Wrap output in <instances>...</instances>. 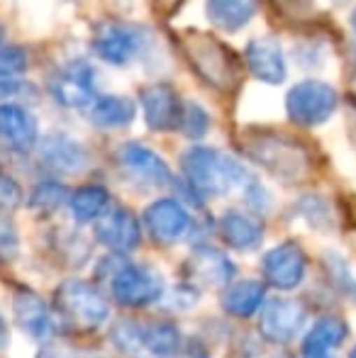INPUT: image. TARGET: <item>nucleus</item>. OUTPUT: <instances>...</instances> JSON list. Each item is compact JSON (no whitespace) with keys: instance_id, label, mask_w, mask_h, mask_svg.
Listing matches in <instances>:
<instances>
[{"instance_id":"obj_1","label":"nucleus","mask_w":356,"mask_h":358,"mask_svg":"<svg viewBox=\"0 0 356 358\" xmlns=\"http://www.w3.org/2000/svg\"><path fill=\"white\" fill-rule=\"evenodd\" d=\"M180 173L198 198H220L249 183L242 161L213 146H190L180 154Z\"/></svg>"},{"instance_id":"obj_2","label":"nucleus","mask_w":356,"mask_h":358,"mask_svg":"<svg viewBox=\"0 0 356 358\" xmlns=\"http://www.w3.org/2000/svg\"><path fill=\"white\" fill-rule=\"evenodd\" d=\"M178 49L190 71L205 85H210L218 93H234L237 90L242 64H239L237 54L225 42H220L215 34L200 32V29H185L178 34Z\"/></svg>"},{"instance_id":"obj_3","label":"nucleus","mask_w":356,"mask_h":358,"mask_svg":"<svg viewBox=\"0 0 356 358\" xmlns=\"http://www.w3.org/2000/svg\"><path fill=\"white\" fill-rule=\"evenodd\" d=\"M242 151L280 183H298L310 173V154L298 139L271 129H254L239 139Z\"/></svg>"},{"instance_id":"obj_4","label":"nucleus","mask_w":356,"mask_h":358,"mask_svg":"<svg viewBox=\"0 0 356 358\" xmlns=\"http://www.w3.org/2000/svg\"><path fill=\"white\" fill-rule=\"evenodd\" d=\"M113 266H108V259L98 266V273L108 280L110 295L129 310H144L149 305H157L164 297L166 283L157 266L144 264V261H120V256H110Z\"/></svg>"},{"instance_id":"obj_5","label":"nucleus","mask_w":356,"mask_h":358,"mask_svg":"<svg viewBox=\"0 0 356 358\" xmlns=\"http://www.w3.org/2000/svg\"><path fill=\"white\" fill-rule=\"evenodd\" d=\"M152 32L127 20H105L93 34V52L110 66H127L147 54Z\"/></svg>"},{"instance_id":"obj_6","label":"nucleus","mask_w":356,"mask_h":358,"mask_svg":"<svg viewBox=\"0 0 356 358\" xmlns=\"http://www.w3.org/2000/svg\"><path fill=\"white\" fill-rule=\"evenodd\" d=\"M57 310L81 329H98L110 320V302L95 283L69 278L57 287Z\"/></svg>"},{"instance_id":"obj_7","label":"nucleus","mask_w":356,"mask_h":358,"mask_svg":"<svg viewBox=\"0 0 356 358\" xmlns=\"http://www.w3.org/2000/svg\"><path fill=\"white\" fill-rule=\"evenodd\" d=\"M339 105V93L334 85L318 78H305L285 93V113L298 127H320Z\"/></svg>"},{"instance_id":"obj_8","label":"nucleus","mask_w":356,"mask_h":358,"mask_svg":"<svg viewBox=\"0 0 356 358\" xmlns=\"http://www.w3.org/2000/svg\"><path fill=\"white\" fill-rule=\"evenodd\" d=\"M49 93L59 105L71 110L90 108L98 98L95 85V69L83 59L66 62L57 73L49 78Z\"/></svg>"},{"instance_id":"obj_9","label":"nucleus","mask_w":356,"mask_h":358,"mask_svg":"<svg viewBox=\"0 0 356 358\" xmlns=\"http://www.w3.org/2000/svg\"><path fill=\"white\" fill-rule=\"evenodd\" d=\"M118 166L124 171L127 178H132L142 188H166L173 183V173L169 169V164L157 154L154 149H149L147 144L139 142H124L115 151Z\"/></svg>"},{"instance_id":"obj_10","label":"nucleus","mask_w":356,"mask_h":358,"mask_svg":"<svg viewBox=\"0 0 356 358\" xmlns=\"http://www.w3.org/2000/svg\"><path fill=\"white\" fill-rule=\"evenodd\" d=\"M142 224L157 244L173 246L193 231V217L176 198H159L144 210Z\"/></svg>"},{"instance_id":"obj_11","label":"nucleus","mask_w":356,"mask_h":358,"mask_svg":"<svg viewBox=\"0 0 356 358\" xmlns=\"http://www.w3.org/2000/svg\"><path fill=\"white\" fill-rule=\"evenodd\" d=\"M305 322H308L305 305L300 300H288V297H276L259 312V331L269 344L276 346L293 344L295 336L303 334Z\"/></svg>"},{"instance_id":"obj_12","label":"nucleus","mask_w":356,"mask_h":358,"mask_svg":"<svg viewBox=\"0 0 356 358\" xmlns=\"http://www.w3.org/2000/svg\"><path fill=\"white\" fill-rule=\"evenodd\" d=\"M262 273L266 283L276 290H295L308 275V256L298 241H280L269 249L262 259Z\"/></svg>"},{"instance_id":"obj_13","label":"nucleus","mask_w":356,"mask_h":358,"mask_svg":"<svg viewBox=\"0 0 356 358\" xmlns=\"http://www.w3.org/2000/svg\"><path fill=\"white\" fill-rule=\"evenodd\" d=\"M185 278H190L193 287L205 290H225L237 278V266L227 254L210 244H203L185 261Z\"/></svg>"},{"instance_id":"obj_14","label":"nucleus","mask_w":356,"mask_h":358,"mask_svg":"<svg viewBox=\"0 0 356 358\" xmlns=\"http://www.w3.org/2000/svg\"><path fill=\"white\" fill-rule=\"evenodd\" d=\"M37 149L42 164L47 169H52L54 173H64V176L83 173L90 166V161H93L88 146L66 132L47 134V137L39 139Z\"/></svg>"},{"instance_id":"obj_15","label":"nucleus","mask_w":356,"mask_h":358,"mask_svg":"<svg viewBox=\"0 0 356 358\" xmlns=\"http://www.w3.org/2000/svg\"><path fill=\"white\" fill-rule=\"evenodd\" d=\"M95 236L113 254L134 251L142 241V222L127 208H110L95 222Z\"/></svg>"},{"instance_id":"obj_16","label":"nucleus","mask_w":356,"mask_h":358,"mask_svg":"<svg viewBox=\"0 0 356 358\" xmlns=\"http://www.w3.org/2000/svg\"><path fill=\"white\" fill-rule=\"evenodd\" d=\"M0 142L15 154H32L39 146L37 117L17 103L0 105Z\"/></svg>"},{"instance_id":"obj_17","label":"nucleus","mask_w":356,"mask_h":358,"mask_svg":"<svg viewBox=\"0 0 356 358\" xmlns=\"http://www.w3.org/2000/svg\"><path fill=\"white\" fill-rule=\"evenodd\" d=\"M139 103H142V115L144 122L152 132H173L178 129L180 120V103L178 93L166 83H154L142 88L139 93Z\"/></svg>"},{"instance_id":"obj_18","label":"nucleus","mask_w":356,"mask_h":358,"mask_svg":"<svg viewBox=\"0 0 356 358\" xmlns=\"http://www.w3.org/2000/svg\"><path fill=\"white\" fill-rule=\"evenodd\" d=\"M244 59H247V69L252 71V76L257 80H262V83L278 85L288 76L283 47H280V42L273 34H264V37L252 39L247 44Z\"/></svg>"},{"instance_id":"obj_19","label":"nucleus","mask_w":356,"mask_h":358,"mask_svg":"<svg viewBox=\"0 0 356 358\" xmlns=\"http://www.w3.org/2000/svg\"><path fill=\"white\" fill-rule=\"evenodd\" d=\"M13 317L29 339L49 341L54 336V315L37 292L20 290L13 300Z\"/></svg>"},{"instance_id":"obj_20","label":"nucleus","mask_w":356,"mask_h":358,"mask_svg":"<svg viewBox=\"0 0 356 358\" xmlns=\"http://www.w3.org/2000/svg\"><path fill=\"white\" fill-rule=\"evenodd\" d=\"M218 234L229 249L254 251L264 239V224L242 210H227L218 220Z\"/></svg>"},{"instance_id":"obj_21","label":"nucleus","mask_w":356,"mask_h":358,"mask_svg":"<svg viewBox=\"0 0 356 358\" xmlns=\"http://www.w3.org/2000/svg\"><path fill=\"white\" fill-rule=\"evenodd\" d=\"M349 339V324L342 317L325 315L320 320L313 322L308 331L303 336L300 344V356H313V354H332L334 349L344 344Z\"/></svg>"},{"instance_id":"obj_22","label":"nucleus","mask_w":356,"mask_h":358,"mask_svg":"<svg viewBox=\"0 0 356 358\" xmlns=\"http://www.w3.org/2000/svg\"><path fill=\"white\" fill-rule=\"evenodd\" d=\"M266 305V285L262 280H234L222 290V310L229 317L249 320Z\"/></svg>"},{"instance_id":"obj_23","label":"nucleus","mask_w":356,"mask_h":358,"mask_svg":"<svg viewBox=\"0 0 356 358\" xmlns=\"http://www.w3.org/2000/svg\"><path fill=\"white\" fill-rule=\"evenodd\" d=\"M88 117L100 129H124L137 117V105L127 95H98L88 108Z\"/></svg>"},{"instance_id":"obj_24","label":"nucleus","mask_w":356,"mask_h":358,"mask_svg":"<svg viewBox=\"0 0 356 358\" xmlns=\"http://www.w3.org/2000/svg\"><path fill=\"white\" fill-rule=\"evenodd\" d=\"M259 0H205V15L220 32H239L257 17Z\"/></svg>"},{"instance_id":"obj_25","label":"nucleus","mask_w":356,"mask_h":358,"mask_svg":"<svg viewBox=\"0 0 356 358\" xmlns=\"http://www.w3.org/2000/svg\"><path fill=\"white\" fill-rule=\"evenodd\" d=\"M110 203H113V198H110L108 188H103V185H81L69 198V210H71L73 220L81 222V224H88V222H98L108 213Z\"/></svg>"},{"instance_id":"obj_26","label":"nucleus","mask_w":356,"mask_h":358,"mask_svg":"<svg viewBox=\"0 0 356 358\" xmlns=\"http://www.w3.org/2000/svg\"><path fill=\"white\" fill-rule=\"evenodd\" d=\"M142 349L154 358H171L180 346V329L169 320H157L139 324Z\"/></svg>"},{"instance_id":"obj_27","label":"nucleus","mask_w":356,"mask_h":358,"mask_svg":"<svg viewBox=\"0 0 356 358\" xmlns=\"http://www.w3.org/2000/svg\"><path fill=\"white\" fill-rule=\"evenodd\" d=\"M69 198H71V193H69L64 183H59V180H42V183H37L32 188L27 205L29 210H34L39 215H52L62 205H66Z\"/></svg>"},{"instance_id":"obj_28","label":"nucleus","mask_w":356,"mask_h":358,"mask_svg":"<svg viewBox=\"0 0 356 358\" xmlns=\"http://www.w3.org/2000/svg\"><path fill=\"white\" fill-rule=\"evenodd\" d=\"M298 215L308 222L313 229L318 231H327L334 224V213L332 205L327 203V198L322 195H303L298 203Z\"/></svg>"},{"instance_id":"obj_29","label":"nucleus","mask_w":356,"mask_h":358,"mask_svg":"<svg viewBox=\"0 0 356 358\" xmlns=\"http://www.w3.org/2000/svg\"><path fill=\"white\" fill-rule=\"evenodd\" d=\"M210 113L198 105L195 100H185L183 110H180V120H178V132L188 139H203L210 132Z\"/></svg>"},{"instance_id":"obj_30","label":"nucleus","mask_w":356,"mask_h":358,"mask_svg":"<svg viewBox=\"0 0 356 358\" xmlns=\"http://www.w3.org/2000/svg\"><path fill=\"white\" fill-rule=\"evenodd\" d=\"M110 341H113V346L118 351H122V354L127 356H139L142 354V331H139V324L137 322H118V324L113 327V331H110Z\"/></svg>"},{"instance_id":"obj_31","label":"nucleus","mask_w":356,"mask_h":358,"mask_svg":"<svg viewBox=\"0 0 356 358\" xmlns=\"http://www.w3.org/2000/svg\"><path fill=\"white\" fill-rule=\"evenodd\" d=\"M29 66V57L17 44H3L0 42V69L15 76H24Z\"/></svg>"},{"instance_id":"obj_32","label":"nucleus","mask_w":356,"mask_h":358,"mask_svg":"<svg viewBox=\"0 0 356 358\" xmlns=\"http://www.w3.org/2000/svg\"><path fill=\"white\" fill-rule=\"evenodd\" d=\"M17 251H20V236L15 224L3 217L0 213V264H8V261L17 259Z\"/></svg>"},{"instance_id":"obj_33","label":"nucleus","mask_w":356,"mask_h":358,"mask_svg":"<svg viewBox=\"0 0 356 358\" xmlns=\"http://www.w3.org/2000/svg\"><path fill=\"white\" fill-rule=\"evenodd\" d=\"M22 205V188L10 178L8 173H0V213H10V210Z\"/></svg>"},{"instance_id":"obj_34","label":"nucleus","mask_w":356,"mask_h":358,"mask_svg":"<svg viewBox=\"0 0 356 358\" xmlns=\"http://www.w3.org/2000/svg\"><path fill=\"white\" fill-rule=\"evenodd\" d=\"M24 90H34L22 76H15V73H8L0 69V100H15L24 93Z\"/></svg>"},{"instance_id":"obj_35","label":"nucleus","mask_w":356,"mask_h":358,"mask_svg":"<svg viewBox=\"0 0 356 358\" xmlns=\"http://www.w3.org/2000/svg\"><path fill=\"white\" fill-rule=\"evenodd\" d=\"M37 358H78V351H73L66 344H57V341H47Z\"/></svg>"},{"instance_id":"obj_36","label":"nucleus","mask_w":356,"mask_h":358,"mask_svg":"<svg viewBox=\"0 0 356 358\" xmlns=\"http://www.w3.org/2000/svg\"><path fill=\"white\" fill-rule=\"evenodd\" d=\"M154 8H157V13L162 15V17H171L173 13L180 8V3L183 0H152Z\"/></svg>"},{"instance_id":"obj_37","label":"nucleus","mask_w":356,"mask_h":358,"mask_svg":"<svg viewBox=\"0 0 356 358\" xmlns=\"http://www.w3.org/2000/svg\"><path fill=\"white\" fill-rule=\"evenodd\" d=\"M8 344V327H5V322L0 320V349Z\"/></svg>"},{"instance_id":"obj_38","label":"nucleus","mask_w":356,"mask_h":358,"mask_svg":"<svg viewBox=\"0 0 356 358\" xmlns=\"http://www.w3.org/2000/svg\"><path fill=\"white\" fill-rule=\"evenodd\" d=\"M300 358H334L332 354H313V356H300Z\"/></svg>"},{"instance_id":"obj_39","label":"nucleus","mask_w":356,"mask_h":358,"mask_svg":"<svg viewBox=\"0 0 356 358\" xmlns=\"http://www.w3.org/2000/svg\"><path fill=\"white\" fill-rule=\"evenodd\" d=\"M352 27H354V32H356V10H354V15H352Z\"/></svg>"},{"instance_id":"obj_40","label":"nucleus","mask_w":356,"mask_h":358,"mask_svg":"<svg viewBox=\"0 0 356 358\" xmlns=\"http://www.w3.org/2000/svg\"><path fill=\"white\" fill-rule=\"evenodd\" d=\"M349 358H356V344H354V349L349 351Z\"/></svg>"},{"instance_id":"obj_41","label":"nucleus","mask_w":356,"mask_h":358,"mask_svg":"<svg viewBox=\"0 0 356 358\" xmlns=\"http://www.w3.org/2000/svg\"><path fill=\"white\" fill-rule=\"evenodd\" d=\"M337 3H342V0H337Z\"/></svg>"}]
</instances>
